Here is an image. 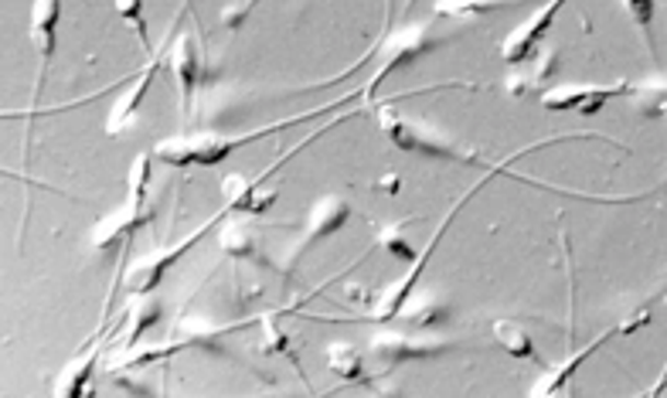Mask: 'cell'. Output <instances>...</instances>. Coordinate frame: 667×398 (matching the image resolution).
Wrapping results in <instances>:
<instances>
[{
  "label": "cell",
  "instance_id": "8fae6325",
  "mask_svg": "<svg viewBox=\"0 0 667 398\" xmlns=\"http://www.w3.org/2000/svg\"><path fill=\"white\" fill-rule=\"evenodd\" d=\"M347 214H352V204H347L344 198H337V195H324L321 201L310 208V222H307L303 238L297 242V253H307L310 245H317L321 238H327L337 229H344L347 225Z\"/></svg>",
  "mask_w": 667,
  "mask_h": 398
},
{
  "label": "cell",
  "instance_id": "2e32d148",
  "mask_svg": "<svg viewBox=\"0 0 667 398\" xmlns=\"http://www.w3.org/2000/svg\"><path fill=\"white\" fill-rule=\"evenodd\" d=\"M494 337H497V344L511 358H531V361L538 358L531 333L521 324H515V320H494Z\"/></svg>",
  "mask_w": 667,
  "mask_h": 398
},
{
  "label": "cell",
  "instance_id": "3957f363",
  "mask_svg": "<svg viewBox=\"0 0 667 398\" xmlns=\"http://www.w3.org/2000/svg\"><path fill=\"white\" fill-rule=\"evenodd\" d=\"M436 45H442V38H436L433 35V27L429 24H412V27H399L395 35L381 45L378 42V69L371 72V79L365 82V89L358 92V96L365 99V103H371V96L378 92V85L386 82L389 75H395L399 69H405V66H412V61H416L419 55H426V51H433Z\"/></svg>",
  "mask_w": 667,
  "mask_h": 398
},
{
  "label": "cell",
  "instance_id": "9c48e42d",
  "mask_svg": "<svg viewBox=\"0 0 667 398\" xmlns=\"http://www.w3.org/2000/svg\"><path fill=\"white\" fill-rule=\"evenodd\" d=\"M562 4H565V0H549L542 11H534L525 24H518L511 35L501 42V58L507 61V66H521L525 58L534 55L538 42H542V35L552 27V21L562 11Z\"/></svg>",
  "mask_w": 667,
  "mask_h": 398
},
{
  "label": "cell",
  "instance_id": "44dd1931",
  "mask_svg": "<svg viewBox=\"0 0 667 398\" xmlns=\"http://www.w3.org/2000/svg\"><path fill=\"white\" fill-rule=\"evenodd\" d=\"M116 14L137 31V38L143 45V51L150 55V31H147V14H143V0H113Z\"/></svg>",
  "mask_w": 667,
  "mask_h": 398
},
{
  "label": "cell",
  "instance_id": "6da1fadb",
  "mask_svg": "<svg viewBox=\"0 0 667 398\" xmlns=\"http://www.w3.org/2000/svg\"><path fill=\"white\" fill-rule=\"evenodd\" d=\"M378 127H381V133L389 137L392 147H399L405 153H423V157H433V161H463V164L473 161L470 150L457 147L450 137H442L439 130L426 127V122L405 119L392 106H381L378 109Z\"/></svg>",
  "mask_w": 667,
  "mask_h": 398
},
{
  "label": "cell",
  "instance_id": "603a6c76",
  "mask_svg": "<svg viewBox=\"0 0 667 398\" xmlns=\"http://www.w3.org/2000/svg\"><path fill=\"white\" fill-rule=\"evenodd\" d=\"M623 8H626L630 21H633V24H637V27L644 31V38H647V45L654 48V42H651V21H654V0H623Z\"/></svg>",
  "mask_w": 667,
  "mask_h": 398
},
{
  "label": "cell",
  "instance_id": "5b68a950",
  "mask_svg": "<svg viewBox=\"0 0 667 398\" xmlns=\"http://www.w3.org/2000/svg\"><path fill=\"white\" fill-rule=\"evenodd\" d=\"M232 208L226 204V208H221L218 214H211V219L202 225V229H195V232H191L187 238H181L177 245H171V249H161V253H153L150 259H143V262H137L130 272H126V293H130V296H147L157 283H161L164 280V272H168V266L171 262H177L187 249H191V245H195L198 238H205V232L221 219V214H229Z\"/></svg>",
  "mask_w": 667,
  "mask_h": 398
},
{
  "label": "cell",
  "instance_id": "52a82bcc",
  "mask_svg": "<svg viewBox=\"0 0 667 398\" xmlns=\"http://www.w3.org/2000/svg\"><path fill=\"white\" fill-rule=\"evenodd\" d=\"M174 35V31H171ZM171 35H168V42L164 45H157V51H153V58L147 61L143 66V72H137L134 75V85L123 92V96L116 99V106L110 109V119H106V133L110 137H119L126 127H130L134 122V116H137V109H140V103H143V96L150 92V85H153V79H157V72H161V66L168 61V45H171Z\"/></svg>",
  "mask_w": 667,
  "mask_h": 398
},
{
  "label": "cell",
  "instance_id": "ba28073f",
  "mask_svg": "<svg viewBox=\"0 0 667 398\" xmlns=\"http://www.w3.org/2000/svg\"><path fill=\"white\" fill-rule=\"evenodd\" d=\"M368 348H371V358L381 364V372H392V367L402 364V361L442 354L450 344L447 341H412V337L395 333V330H378Z\"/></svg>",
  "mask_w": 667,
  "mask_h": 398
},
{
  "label": "cell",
  "instance_id": "ffe728a7",
  "mask_svg": "<svg viewBox=\"0 0 667 398\" xmlns=\"http://www.w3.org/2000/svg\"><path fill=\"white\" fill-rule=\"evenodd\" d=\"M150 161L153 153H137L134 164H130V174H126V188H130V208L134 211H143L147 204V191H150Z\"/></svg>",
  "mask_w": 667,
  "mask_h": 398
},
{
  "label": "cell",
  "instance_id": "9a60e30c",
  "mask_svg": "<svg viewBox=\"0 0 667 398\" xmlns=\"http://www.w3.org/2000/svg\"><path fill=\"white\" fill-rule=\"evenodd\" d=\"M103 348H95V351H85L72 367H66V375L58 378L55 385V395L61 398H82L89 391V382H92V372H95V361H100Z\"/></svg>",
  "mask_w": 667,
  "mask_h": 398
},
{
  "label": "cell",
  "instance_id": "7402d4cb",
  "mask_svg": "<svg viewBox=\"0 0 667 398\" xmlns=\"http://www.w3.org/2000/svg\"><path fill=\"white\" fill-rule=\"evenodd\" d=\"M409 225V219H402L399 225H389V229H381V235H378V245L386 253H392V256H399V259H409V262H416L419 259V253L412 249V245L402 238V229Z\"/></svg>",
  "mask_w": 667,
  "mask_h": 398
},
{
  "label": "cell",
  "instance_id": "cb8c5ba5",
  "mask_svg": "<svg viewBox=\"0 0 667 398\" xmlns=\"http://www.w3.org/2000/svg\"><path fill=\"white\" fill-rule=\"evenodd\" d=\"M252 8H256V0H239V4L226 8V11H221V27L239 31V27H242V21L249 17V11H252Z\"/></svg>",
  "mask_w": 667,
  "mask_h": 398
},
{
  "label": "cell",
  "instance_id": "4fadbf2b",
  "mask_svg": "<svg viewBox=\"0 0 667 398\" xmlns=\"http://www.w3.org/2000/svg\"><path fill=\"white\" fill-rule=\"evenodd\" d=\"M147 225V211H134L130 204H126V211L119 214H110V219H103V225L95 229L92 242H95V249H110L113 242H134V232Z\"/></svg>",
  "mask_w": 667,
  "mask_h": 398
},
{
  "label": "cell",
  "instance_id": "ac0fdd59",
  "mask_svg": "<svg viewBox=\"0 0 667 398\" xmlns=\"http://www.w3.org/2000/svg\"><path fill=\"white\" fill-rule=\"evenodd\" d=\"M327 364L341 382H365V354H358L352 344H334Z\"/></svg>",
  "mask_w": 667,
  "mask_h": 398
},
{
  "label": "cell",
  "instance_id": "e0dca14e",
  "mask_svg": "<svg viewBox=\"0 0 667 398\" xmlns=\"http://www.w3.org/2000/svg\"><path fill=\"white\" fill-rule=\"evenodd\" d=\"M218 245H221V249H226L229 256L245 259V256H256L260 238H256V229H252L249 222H239V219H235V222H229L226 229H221Z\"/></svg>",
  "mask_w": 667,
  "mask_h": 398
},
{
  "label": "cell",
  "instance_id": "d4e9b609",
  "mask_svg": "<svg viewBox=\"0 0 667 398\" xmlns=\"http://www.w3.org/2000/svg\"><path fill=\"white\" fill-rule=\"evenodd\" d=\"M399 184H402V180H399L395 174H386V177L375 184V188H378L381 195H399Z\"/></svg>",
  "mask_w": 667,
  "mask_h": 398
},
{
  "label": "cell",
  "instance_id": "5bb4252c",
  "mask_svg": "<svg viewBox=\"0 0 667 398\" xmlns=\"http://www.w3.org/2000/svg\"><path fill=\"white\" fill-rule=\"evenodd\" d=\"M515 4H521V0H436L433 14L467 21V17H484V14H494V11H507Z\"/></svg>",
  "mask_w": 667,
  "mask_h": 398
},
{
  "label": "cell",
  "instance_id": "d6986e66",
  "mask_svg": "<svg viewBox=\"0 0 667 398\" xmlns=\"http://www.w3.org/2000/svg\"><path fill=\"white\" fill-rule=\"evenodd\" d=\"M157 317H161V303H157L153 296L150 300H140L134 306V314H130V333H126V341H123V354H130L137 348L140 337L157 324Z\"/></svg>",
  "mask_w": 667,
  "mask_h": 398
},
{
  "label": "cell",
  "instance_id": "8992f818",
  "mask_svg": "<svg viewBox=\"0 0 667 398\" xmlns=\"http://www.w3.org/2000/svg\"><path fill=\"white\" fill-rule=\"evenodd\" d=\"M630 92L626 82H617V85H552L542 92V109L549 113H568V109H579V113H599L610 99L623 96Z\"/></svg>",
  "mask_w": 667,
  "mask_h": 398
},
{
  "label": "cell",
  "instance_id": "30bf717a",
  "mask_svg": "<svg viewBox=\"0 0 667 398\" xmlns=\"http://www.w3.org/2000/svg\"><path fill=\"white\" fill-rule=\"evenodd\" d=\"M58 17H61V0H35V4H31V42H35L38 61H42L35 96H42L48 66H51V58H55V45H58Z\"/></svg>",
  "mask_w": 667,
  "mask_h": 398
},
{
  "label": "cell",
  "instance_id": "277c9868",
  "mask_svg": "<svg viewBox=\"0 0 667 398\" xmlns=\"http://www.w3.org/2000/svg\"><path fill=\"white\" fill-rule=\"evenodd\" d=\"M168 69L177 85V99H181V116L184 122L195 113V89L202 85V55H198V35L195 27H184L177 42L168 48Z\"/></svg>",
  "mask_w": 667,
  "mask_h": 398
},
{
  "label": "cell",
  "instance_id": "7a4b0ae2",
  "mask_svg": "<svg viewBox=\"0 0 667 398\" xmlns=\"http://www.w3.org/2000/svg\"><path fill=\"white\" fill-rule=\"evenodd\" d=\"M504 171H507L504 164H494V167H487V174H484L481 180H476V184H473V188H467V191H463V198H460V201H457V204H453V208L447 211V219H442V222H439V229L433 232V238H429V245H426V249H423V256H419L416 262H412V266H409V272L402 276V280H399V283H395V286H392V290H389L386 296H381V303H378V311L371 314V320H375V324H389V320H395V317L402 314V306H405V300L412 296V290H416V283H419V276L426 272V266H429L433 253L439 249V238H442V232H447V229H450V222H453V219H457V214H460V208H463V204H467V201H470V198H473L476 191H481V188H484V184H487L491 177H497V174H504Z\"/></svg>",
  "mask_w": 667,
  "mask_h": 398
},
{
  "label": "cell",
  "instance_id": "7c38bea8",
  "mask_svg": "<svg viewBox=\"0 0 667 398\" xmlns=\"http://www.w3.org/2000/svg\"><path fill=\"white\" fill-rule=\"evenodd\" d=\"M613 333H623V324H620L617 330H610V333L596 337L593 344H586V348H579V351H572V354H568V358H565L562 364H555L552 372H549V375L542 378V385H534V388H531V395H538V398H542V395H559V391L565 388V382L572 378V372H576V367H579V364H583V361H586V358H589V354H593L596 348H602V344H607Z\"/></svg>",
  "mask_w": 667,
  "mask_h": 398
},
{
  "label": "cell",
  "instance_id": "484cf974",
  "mask_svg": "<svg viewBox=\"0 0 667 398\" xmlns=\"http://www.w3.org/2000/svg\"><path fill=\"white\" fill-rule=\"evenodd\" d=\"M660 113H667V99H664V103H660Z\"/></svg>",
  "mask_w": 667,
  "mask_h": 398
}]
</instances>
